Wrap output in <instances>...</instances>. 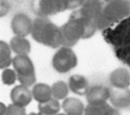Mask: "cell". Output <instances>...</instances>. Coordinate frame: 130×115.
Masks as SVG:
<instances>
[{"instance_id":"obj_1","label":"cell","mask_w":130,"mask_h":115,"mask_svg":"<svg viewBox=\"0 0 130 115\" xmlns=\"http://www.w3.org/2000/svg\"><path fill=\"white\" fill-rule=\"evenodd\" d=\"M102 35L117 58L130 67V16L103 30Z\"/></svg>"},{"instance_id":"obj_2","label":"cell","mask_w":130,"mask_h":115,"mask_svg":"<svg viewBox=\"0 0 130 115\" xmlns=\"http://www.w3.org/2000/svg\"><path fill=\"white\" fill-rule=\"evenodd\" d=\"M60 28L62 35L61 45L68 47L74 46L81 39L91 37L97 28L95 20L72 13L69 20Z\"/></svg>"},{"instance_id":"obj_3","label":"cell","mask_w":130,"mask_h":115,"mask_svg":"<svg viewBox=\"0 0 130 115\" xmlns=\"http://www.w3.org/2000/svg\"><path fill=\"white\" fill-rule=\"evenodd\" d=\"M31 34L36 41L46 46L56 48L61 45L60 28L47 17L39 16L34 20Z\"/></svg>"},{"instance_id":"obj_4","label":"cell","mask_w":130,"mask_h":115,"mask_svg":"<svg viewBox=\"0 0 130 115\" xmlns=\"http://www.w3.org/2000/svg\"><path fill=\"white\" fill-rule=\"evenodd\" d=\"M13 67L16 71L18 81L22 84L30 87L36 80L34 66L26 55H18L12 60Z\"/></svg>"},{"instance_id":"obj_5","label":"cell","mask_w":130,"mask_h":115,"mask_svg":"<svg viewBox=\"0 0 130 115\" xmlns=\"http://www.w3.org/2000/svg\"><path fill=\"white\" fill-rule=\"evenodd\" d=\"M101 15L114 25L130 16V0H110L104 6Z\"/></svg>"},{"instance_id":"obj_6","label":"cell","mask_w":130,"mask_h":115,"mask_svg":"<svg viewBox=\"0 0 130 115\" xmlns=\"http://www.w3.org/2000/svg\"><path fill=\"white\" fill-rule=\"evenodd\" d=\"M77 64V58L73 51L68 47H61L54 54L52 65L60 73H66Z\"/></svg>"},{"instance_id":"obj_7","label":"cell","mask_w":130,"mask_h":115,"mask_svg":"<svg viewBox=\"0 0 130 115\" xmlns=\"http://www.w3.org/2000/svg\"><path fill=\"white\" fill-rule=\"evenodd\" d=\"M34 12L38 16L47 17L65 10L61 0H34Z\"/></svg>"},{"instance_id":"obj_8","label":"cell","mask_w":130,"mask_h":115,"mask_svg":"<svg viewBox=\"0 0 130 115\" xmlns=\"http://www.w3.org/2000/svg\"><path fill=\"white\" fill-rule=\"evenodd\" d=\"M32 22L30 18L23 13L14 16L11 21V28L17 36L24 37L31 33Z\"/></svg>"},{"instance_id":"obj_9","label":"cell","mask_w":130,"mask_h":115,"mask_svg":"<svg viewBox=\"0 0 130 115\" xmlns=\"http://www.w3.org/2000/svg\"><path fill=\"white\" fill-rule=\"evenodd\" d=\"M103 1L104 0H85L76 12L82 16L95 19L102 13L104 6Z\"/></svg>"},{"instance_id":"obj_10","label":"cell","mask_w":130,"mask_h":115,"mask_svg":"<svg viewBox=\"0 0 130 115\" xmlns=\"http://www.w3.org/2000/svg\"><path fill=\"white\" fill-rule=\"evenodd\" d=\"M109 89L101 85L93 86L89 88L86 93V99L90 104H95L106 102L110 97Z\"/></svg>"},{"instance_id":"obj_11","label":"cell","mask_w":130,"mask_h":115,"mask_svg":"<svg viewBox=\"0 0 130 115\" xmlns=\"http://www.w3.org/2000/svg\"><path fill=\"white\" fill-rule=\"evenodd\" d=\"M13 103L21 107L27 105L31 100L32 94L27 86L23 85L15 87L10 94Z\"/></svg>"},{"instance_id":"obj_12","label":"cell","mask_w":130,"mask_h":115,"mask_svg":"<svg viewBox=\"0 0 130 115\" xmlns=\"http://www.w3.org/2000/svg\"><path fill=\"white\" fill-rule=\"evenodd\" d=\"M69 85L73 93L80 95L86 94L89 88L86 78L80 75L71 76L69 79Z\"/></svg>"},{"instance_id":"obj_13","label":"cell","mask_w":130,"mask_h":115,"mask_svg":"<svg viewBox=\"0 0 130 115\" xmlns=\"http://www.w3.org/2000/svg\"><path fill=\"white\" fill-rule=\"evenodd\" d=\"M62 107L68 114H82L84 110V105L79 99L70 97L66 99L62 102Z\"/></svg>"},{"instance_id":"obj_14","label":"cell","mask_w":130,"mask_h":115,"mask_svg":"<svg viewBox=\"0 0 130 115\" xmlns=\"http://www.w3.org/2000/svg\"><path fill=\"white\" fill-rule=\"evenodd\" d=\"M32 94L35 99L39 103L45 102L51 98V89L46 84H37L33 87Z\"/></svg>"},{"instance_id":"obj_15","label":"cell","mask_w":130,"mask_h":115,"mask_svg":"<svg viewBox=\"0 0 130 115\" xmlns=\"http://www.w3.org/2000/svg\"><path fill=\"white\" fill-rule=\"evenodd\" d=\"M10 47L15 53L18 55H26L30 51L29 42L24 37L16 36L10 41Z\"/></svg>"},{"instance_id":"obj_16","label":"cell","mask_w":130,"mask_h":115,"mask_svg":"<svg viewBox=\"0 0 130 115\" xmlns=\"http://www.w3.org/2000/svg\"><path fill=\"white\" fill-rule=\"evenodd\" d=\"M84 112L85 114H115L117 111L104 102L95 104H89L86 106Z\"/></svg>"},{"instance_id":"obj_17","label":"cell","mask_w":130,"mask_h":115,"mask_svg":"<svg viewBox=\"0 0 130 115\" xmlns=\"http://www.w3.org/2000/svg\"><path fill=\"white\" fill-rule=\"evenodd\" d=\"M129 75L123 69H117L113 71L110 77L111 84L117 88H125L128 83Z\"/></svg>"},{"instance_id":"obj_18","label":"cell","mask_w":130,"mask_h":115,"mask_svg":"<svg viewBox=\"0 0 130 115\" xmlns=\"http://www.w3.org/2000/svg\"><path fill=\"white\" fill-rule=\"evenodd\" d=\"M38 108L39 114H54L59 111L60 104L57 99L51 98L45 102L39 103Z\"/></svg>"},{"instance_id":"obj_19","label":"cell","mask_w":130,"mask_h":115,"mask_svg":"<svg viewBox=\"0 0 130 115\" xmlns=\"http://www.w3.org/2000/svg\"><path fill=\"white\" fill-rule=\"evenodd\" d=\"M51 89L52 95L57 99H62L68 94L69 90L67 85L63 81L55 83Z\"/></svg>"},{"instance_id":"obj_20","label":"cell","mask_w":130,"mask_h":115,"mask_svg":"<svg viewBox=\"0 0 130 115\" xmlns=\"http://www.w3.org/2000/svg\"><path fill=\"white\" fill-rule=\"evenodd\" d=\"M12 62L11 57V51L8 44L1 41V68L9 67Z\"/></svg>"},{"instance_id":"obj_21","label":"cell","mask_w":130,"mask_h":115,"mask_svg":"<svg viewBox=\"0 0 130 115\" xmlns=\"http://www.w3.org/2000/svg\"><path fill=\"white\" fill-rule=\"evenodd\" d=\"M2 76L3 83L7 85L14 84L16 80V74L14 70L9 68H7L3 71Z\"/></svg>"},{"instance_id":"obj_22","label":"cell","mask_w":130,"mask_h":115,"mask_svg":"<svg viewBox=\"0 0 130 115\" xmlns=\"http://www.w3.org/2000/svg\"><path fill=\"white\" fill-rule=\"evenodd\" d=\"M25 110L23 107L19 106L15 104H10L7 108V114H24Z\"/></svg>"},{"instance_id":"obj_23","label":"cell","mask_w":130,"mask_h":115,"mask_svg":"<svg viewBox=\"0 0 130 115\" xmlns=\"http://www.w3.org/2000/svg\"><path fill=\"white\" fill-rule=\"evenodd\" d=\"M67 10L74 9L81 7L85 0H62Z\"/></svg>"},{"instance_id":"obj_24","label":"cell","mask_w":130,"mask_h":115,"mask_svg":"<svg viewBox=\"0 0 130 115\" xmlns=\"http://www.w3.org/2000/svg\"><path fill=\"white\" fill-rule=\"evenodd\" d=\"M106 1H107V2H108V1H110V0H106Z\"/></svg>"}]
</instances>
